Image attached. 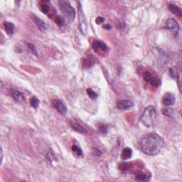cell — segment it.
Returning a JSON list of instances; mask_svg holds the SVG:
<instances>
[{
    "mask_svg": "<svg viewBox=\"0 0 182 182\" xmlns=\"http://www.w3.org/2000/svg\"><path fill=\"white\" fill-rule=\"evenodd\" d=\"M164 146L163 138L159 134L153 133L143 138L140 142V148L142 152L149 156L158 154Z\"/></svg>",
    "mask_w": 182,
    "mask_h": 182,
    "instance_id": "obj_1",
    "label": "cell"
},
{
    "mask_svg": "<svg viewBox=\"0 0 182 182\" xmlns=\"http://www.w3.org/2000/svg\"><path fill=\"white\" fill-rule=\"evenodd\" d=\"M157 119V111L154 106H147L145 108L141 115L140 120L147 127H151L154 125Z\"/></svg>",
    "mask_w": 182,
    "mask_h": 182,
    "instance_id": "obj_2",
    "label": "cell"
},
{
    "mask_svg": "<svg viewBox=\"0 0 182 182\" xmlns=\"http://www.w3.org/2000/svg\"><path fill=\"white\" fill-rule=\"evenodd\" d=\"M58 4L66 19L68 22H73L75 16V12L73 7H71V4L66 1H58Z\"/></svg>",
    "mask_w": 182,
    "mask_h": 182,
    "instance_id": "obj_3",
    "label": "cell"
},
{
    "mask_svg": "<svg viewBox=\"0 0 182 182\" xmlns=\"http://www.w3.org/2000/svg\"><path fill=\"white\" fill-rule=\"evenodd\" d=\"M165 26L174 34L177 35L179 31V26L174 19H168L165 23Z\"/></svg>",
    "mask_w": 182,
    "mask_h": 182,
    "instance_id": "obj_4",
    "label": "cell"
},
{
    "mask_svg": "<svg viewBox=\"0 0 182 182\" xmlns=\"http://www.w3.org/2000/svg\"><path fill=\"white\" fill-rule=\"evenodd\" d=\"M52 105L54 108L61 115H66L67 113V107L63 101L59 99H54L52 101Z\"/></svg>",
    "mask_w": 182,
    "mask_h": 182,
    "instance_id": "obj_5",
    "label": "cell"
},
{
    "mask_svg": "<svg viewBox=\"0 0 182 182\" xmlns=\"http://www.w3.org/2000/svg\"><path fill=\"white\" fill-rule=\"evenodd\" d=\"M78 10H79V26L81 32L83 34H86L87 33V24H86V20L85 15L83 12L81 6L79 5L78 7Z\"/></svg>",
    "mask_w": 182,
    "mask_h": 182,
    "instance_id": "obj_6",
    "label": "cell"
},
{
    "mask_svg": "<svg viewBox=\"0 0 182 182\" xmlns=\"http://www.w3.org/2000/svg\"><path fill=\"white\" fill-rule=\"evenodd\" d=\"M10 95H11L12 98L17 103H22L25 101L24 95L19 90H12L10 92Z\"/></svg>",
    "mask_w": 182,
    "mask_h": 182,
    "instance_id": "obj_7",
    "label": "cell"
},
{
    "mask_svg": "<svg viewBox=\"0 0 182 182\" xmlns=\"http://www.w3.org/2000/svg\"><path fill=\"white\" fill-rule=\"evenodd\" d=\"M175 103V98L174 95L172 93H167L165 94L164 95L163 98H162V103L166 106H170L174 104Z\"/></svg>",
    "mask_w": 182,
    "mask_h": 182,
    "instance_id": "obj_8",
    "label": "cell"
},
{
    "mask_svg": "<svg viewBox=\"0 0 182 182\" xmlns=\"http://www.w3.org/2000/svg\"><path fill=\"white\" fill-rule=\"evenodd\" d=\"M71 126L75 131L77 132L83 134L87 133V131H86V129H85L83 126L80 125L75 120H72L71 121Z\"/></svg>",
    "mask_w": 182,
    "mask_h": 182,
    "instance_id": "obj_9",
    "label": "cell"
},
{
    "mask_svg": "<svg viewBox=\"0 0 182 182\" xmlns=\"http://www.w3.org/2000/svg\"><path fill=\"white\" fill-rule=\"evenodd\" d=\"M133 106V103L130 100H122L117 103V107L120 110H127Z\"/></svg>",
    "mask_w": 182,
    "mask_h": 182,
    "instance_id": "obj_10",
    "label": "cell"
},
{
    "mask_svg": "<svg viewBox=\"0 0 182 182\" xmlns=\"http://www.w3.org/2000/svg\"><path fill=\"white\" fill-rule=\"evenodd\" d=\"M92 48L96 52L98 51H105L107 50V46L104 42L101 41H95L92 43Z\"/></svg>",
    "mask_w": 182,
    "mask_h": 182,
    "instance_id": "obj_11",
    "label": "cell"
},
{
    "mask_svg": "<svg viewBox=\"0 0 182 182\" xmlns=\"http://www.w3.org/2000/svg\"><path fill=\"white\" fill-rule=\"evenodd\" d=\"M33 20H34L35 24H36V26L39 27V30H41V31H46L47 25L42 19H39V18H38L36 16H33Z\"/></svg>",
    "mask_w": 182,
    "mask_h": 182,
    "instance_id": "obj_12",
    "label": "cell"
},
{
    "mask_svg": "<svg viewBox=\"0 0 182 182\" xmlns=\"http://www.w3.org/2000/svg\"><path fill=\"white\" fill-rule=\"evenodd\" d=\"M132 156V150L130 147H125L123 149L121 153V158L123 160H127L130 159Z\"/></svg>",
    "mask_w": 182,
    "mask_h": 182,
    "instance_id": "obj_13",
    "label": "cell"
},
{
    "mask_svg": "<svg viewBox=\"0 0 182 182\" xmlns=\"http://www.w3.org/2000/svg\"><path fill=\"white\" fill-rule=\"evenodd\" d=\"M3 25H4V29H5L6 32L7 33V34L11 36V35L14 34V25L12 22H4Z\"/></svg>",
    "mask_w": 182,
    "mask_h": 182,
    "instance_id": "obj_14",
    "label": "cell"
},
{
    "mask_svg": "<svg viewBox=\"0 0 182 182\" xmlns=\"http://www.w3.org/2000/svg\"><path fill=\"white\" fill-rule=\"evenodd\" d=\"M50 4L48 1H41V10L43 14H48L51 10V7H50Z\"/></svg>",
    "mask_w": 182,
    "mask_h": 182,
    "instance_id": "obj_15",
    "label": "cell"
},
{
    "mask_svg": "<svg viewBox=\"0 0 182 182\" xmlns=\"http://www.w3.org/2000/svg\"><path fill=\"white\" fill-rule=\"evenodd\" d=\"M169 9L174 14L177 15V16H179V18L181 17V11L178 7H177V6L174 5V4H170V5L169 6Z\"/></svg>",
    "mask_w": 182,
    "mask_h": 182,
    "instance_id": "obj_16",
    "label": "cell"
},
{
    "mask_svg": "<svg viewBox=\"0 0 182 182\" xmlns=\"http://www.w3.org/2000/svg\"><path fill=\"white\" fill-rule=\"evenodd\" d=\"M136 179L139 181H146L149 180V178L147 174H145L142 171H139V172L136 173Z\"/></svg>",
    "mask_w": 182,
    "mask_h": 182,
    "instance_id": "obj_17",
    "label": "cell"
},
{
    "mask_svg": "<svg viewBox=\"0 0 182 182\" xmlns=\"http://www.w3.org/2000/svg\"><path fill=\"white\" fill-rule=\"evenodd\" d=\"M149 84H151L152 86H154V87H158L160 85V80L159 78H156V77H151L149 80L148 82Z\"/></svg>",
    "mask_w": 182,
    "mask_h": 182,
    "instance_id": "obj_18",
    "label": "cell"
},
{
    "mask_svg": "<svg viewBox=\"0 0 182 182\" xmlns=\"http://www.w3.org/2000/svg\"><path fill=\"white\" fill-rule=\"evenodd\" d=\"M72 151L76 154L78 157H81L83 156V151L80 149L79 147H78L77 145H73L72 146Z\"/></svg>",
    "mask_w": 182,
    "mask_h": 182,
    "instance_id": "obj_19",
    "label": "cell"
},
{
    "mask_svg": "<svg viewBox=\"0 0 182 182\" xmlns=\"http://www.w3.org/2000/svg\"><path fill=\"white\" fill-rule=\"evenodd\" d=\"M30 103H31V105L34 108H38L39 107V101L36 97H33L31 99V101H30Z\"/></svg>",
    "mask_w": 182,
    "mask_h": 182,
    "instance_id": "obj_20",
    "label": "cell"
},
{
    "mask_svg": "<svg viewBox=\"0 0 182 182\" xmlns=\"http://www.w3.org/2000/svg\"><path fill=\"white\" fill-rule=\"evenodd\" d=\"M87 93H88V96L91 98V99H93V100L96 99L97 97H98V95H97V94L95 93V91L92 90L91 88L87 89Z\"/></svg>",
    "mask_w": 182,
    "mask_h": 182,
    "instance_id": "obj_21",
    "label": "cell"
},
{
    "mask_svg": "<svg viewBox=\"0 0 182 182\" xmlns=\"http://www.w3.org/2000/svg\"><path fill=\"white\" fill-rule=\"evenodd\" d=\"M162 113L164 115H166V116L171 117L174 114V110L171 108H165L162 110Z\"/></svg>",
    "mask_w": 182,
    "mask_h": 182,
    "instance_id": "obj_22",
    "label": "cell"
},
{
    "mask_svg": "<svg viewBox=\"0 0 182 182\" xmlns=\"http://www.w3.org/2000/svg\"><path fill=\"white\" fill-rule=\"evenodd\" d=\"M28 48L31 54H34L35 56L37 55V51H36V47L34 46V45L31 44V43H28Z\"/></svg>",
    "mask_w": 182,
    "mask_h": 182,
    "instance_id": "obj_23",
    "label": "cell"
},
{
    "mask_svg": "<svg viewBox=\"0 0 182 182\" xmlns=\"http://www.w3.org/2000/svg\"><path fill=\"white\" fill-rule=\"evenodd\" d=\"M55 22L59 26H63L64 24V19L61 17V16H57L55 18Z\"/></svg>",
    "mask_w": 182,
    "mask_h": 182,
    "instance_id": "obj_24",
    "label": "cell"
},
{
    "mask_svg": "<svg viewBox=\"0 0 182 182\" xmlns=\"http://www.w3.org/2000/svg\"><path fill=\"white\" fill-rule=\"evenodd\" d=\"M119 167L122 171H127L130 169V165H129L128 163L121 164L120 165Z\"/></svg>",
    "mask_w": 182,
    "mask_h": 182,
    "instance_id": "obj_25",
    "label": "cell"
},
{
    "mask_svg": "<svg viewBox=\"0 0 182 182\" xmlns=\"http://www.w3.org/2000/svg\"><path fill=\"white\" fill-rule=\"evenodd\" d=\"M99 131L103 134L107 132V126L106 125H101L99 126Z\"/></svg>",
    "mask_w": 182,
    "mask_h": 182,
    "instance_id": "obj_26",
    "label": "cell"
},
{
    "mask_svg": "<svg viewBox=\"0 0 182 182\" xmlns=\"http://www.w3.org/2000/svg\"><path fill=\"white\" fill-rule=\"evenodd\" d=\"M169 73H170V75L172 77V78H178L177 74V71H176L175 68H170V69H169Z\"/></svg>",
    "mask_w": 182,
    "mask_h": 182,
    "instance_id": "obj_27",
    "label": "cell"
},
{
    "mask_svg": "<svg viewBox=\"0 0 182 182\" xmlns=\"http://www.w3.org/2000/svg\"><path fill=\"white\" fill-rule=\"evenodd\" d=\"M151 74H150V73L147 72H147L144 73L143 78H144V80H145L146 82H147V83H148L149 80L150 78H151Z\"/></svg>",
    "mask_w": 182,
    "mask_h": 182,
    "instance_id": "obj_28",
    "label": "cell"
},
{
    "mask_svg": "<svg viewBox=\"0 0 182 182\" xmlns=\"http://www.w3.org/2000/svg\"><path fill=\"white\" fill-rule=\"evenodd\" d=\"M104 21L105 19L102 17V16H98V17L96 18V19H95V23H96L97 24H102L103 22H104Z\"/></svg>",
    "mask_w": 182,
    "mask_h": 182,
    "instance_id": "obj_29",
    "label": "cell"
},
{
    "mask_svg": "<svg viewBox=\"0 0 182 182\" xmlns=\"http://www.w3.org/2000/svg\"><path fill=\"white\" fill-rule=\"evenodd\" d=\"M103 28L105 29L106 30H110L111 29V26L110 25V24H105V25L103 26Z\"/></svg>",
    "mask_w": 182,
    "mask_h": 182,
    "instance_id": "obj_30",
    "label": "cell"
},
{
    "mask_svg": "<svg viewBox=\"0 0 182 182\" xmlns=\"http://www.w3.org/2000/svg\"><path fill=\"white\" fill-rule=\"evenodd\" d=\"M2 160H3V151H2V149L1 148V163H2Z\"/></svg>",
    "mask_w": 182,
    "mask_h": 182,
    "instance_id": "obj_31",
    "label": "cell"
}]
</instances>
